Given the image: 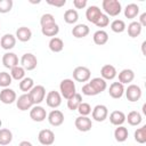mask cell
I'll list each match as a JSON object with an SVG mask.
<instances>
[{"label": "cell", "instance_id": "cell-1", "mask_svg": "<svg viewBox=\"0 0 146 146\" xmlns=\"http://www.w3.org/2000/svg\"><path fill=\"white\" fill-rule=\"evenodd\" d=\"M102 7L105 11V15L113 16V17L117 16L122 10L121 2L117 1V0H103Z\"/></svg>", "mask_w": 146, "mask_h": 146}, {"label": "cell", "instance_id": "cell-2", "mask_svg": "<svg viewBox=\"0 0 146 146\" xmlns=\"http://www.w3.org/2000/svg\"><path fill=\"white\" fill-rule=\"evenodd\" d=\"M59 91H60L62 97H64L65 99H68L73 95L76 94L75 83L73 82L72 79H64V80H62V82L59 84Z\"/></svg>", "mask_w": 146, "mask_h": 146}, {"label": "cell", "instance_id": "cell-3", "mask_svg": "<svg viewBox=\"0 0 146 146\" xmlns=\"http://www.w3.org/2000/svg\"><path fill=\"white\" fill-rule=\"evenodd\" d=\"M29 96L31 98V102L33 105H39L44 100L46 97V89L43 86H34L30 91H29Z\"/></svg>", "mask_w": 146, "mask_h": 146}, {"label": "cell", "instance_id": "cell-4", "mask_svg": "<svg viewBox=\"0 0 146 146\" xmlns=\"http://www.w3.org/2000/svg\"><path fill=\"white\" fill-rule=\"evenodd\" d=\"M91 72L86 66H78L73 70V79L78 82H87L90 80Z\"/></svg>", "mask_w": 146, "mask_h": 146}, {"label": "cell", "instance_id": "cell-5", "mask_svg": "<svg viewBox=\"0 0 146 146\" xmlns=\"http://www.w3.org/2000/svg\"><path fill=\"white\" fill-rule=\"evenodd\" d=\"M21 64H22V67L25 71H33L36 67V65H38V59H36V57L33 54L26 52V54H24L22 56Z\"/></svg>", "mask_w": 146, "mask_h": 146}, {"label": "cell", "instance_id": "cell-6", "mask_svg": "<svg viewBox=\"0 0 146 146\" xmlns=\"http://www.w3.org/2000/svg\"><path fill=\"white\" fill-rule=\"evenodd\" d=\"M38 140L43 146H50L55 141V133L50 129H43L39 132Z\"/></svg>", "mask_w": 146, "mask_h": 146}, {"label": "cell", "instance_id": "cell-7", "mask_svg": "<svg viewBox=\"0 0 146 146\" xmlns=\"http://www.w3.org/2000/svg\"><path fill=\"white\" fill-rule=\"evenodd\" d=\"M124 92H125L127 99L129 102H132V103L139 100L140 97H141V94H143L140 87L137 86V84H129L128 88L124 90Z\"/></svg>", "mask_w": 146, "mask_h": 146}, {"label": "cell", "instance_id": "cell-8", "mask_svg": "<svg viewBox=\"0 0 146 146\" xmlns=\"http://www.w3.org/2000/svg\"><path fill=\"white\" fill-rule=\"evenodd\" d=\"M91 114H92V119H94L95 121H97V122H103V121H105V120L107 119V116H108V110H107V107H106L105 105L99 104V105H96V106L94 107Z\"/></svg>", "mask_w": 146, "mask_h": 146}, {"label": "cell", "instance_id": "cell-9", "mask_svg": "<svg viewBox=\"0 0 146 146\" xmlns=\"http://www.w3.org/2000/svg\"><path fill=\"white\" fill-rule=\"evenodd\" d=\"M74 124H75V128L81 132H87V131L91 130V128H92L91 119L88 116H81L80 115L79 117L75 119Z\"/></svg>", "mask_w": 146, "mask_h": 146}, {"label": "cell", "instance_id": "cell-10", "mask_svg": "<svg viewBox=\"0 0 146 146\" xmlns=\"http://www.w3.org/2000/svg\"><path fill=\"white\" fill-rule=\"evenodd\" d=\"M46 103L49 107L51 108H57L60 104H62V96L58 91L56 90H51L47 94L46 96Z\"/></svg>", "mask_w": 146, "mask_h": 146}, {"label": "cell", "instance_id": "cell-11", "mask_svg": "<svg viewBox=\"0 0 146 146\" xmlns=\"http://www.w3.org/2000/svg\"><path fill=\"white\" fill-rule=\"evenodd\" d=\"M30 116L33 121L35 122H42L44 121V119L47 117V112L46 110L40 106V105H34L31 110H30Z\"/></svg>", "mask_w": 146, "mask_h": 146}, {"label": "cell", "instance_id": "cell-12", "mask_svg": "<svg viewBox=\"0 0 146 146\" xmlns=\"http://www.w3.org/2000/svg\"><path fill=\"white\" fill-rule=\"evenodd\" d=\"M17 99V96H16V92L10 89V88H3L1 91H0V102L3 103V104H13L14 102H16Z\"/></svg>", "mask_w": 146, "mask_h": 146}, {"label": "cell", "instance_id": "cell-13", "mask_svg": "<svg viewBox=\"0 0 146 146\" xmlns=\"http://www.w3.org/2000/svg\"><path fill=\"white\" fill-rule=\"evenodd\" d=\"M16 106L18 110L21 111H27V110H31L33 104L31 102V98L29 96V94H23L21 95L17 99H16Z\"/></svg>", "mask_w": 146, "mask_h": 146}, {"label": "cell", "instance_id": "cell-14", "mask_svg": "<svg viewBox=\"0 0 146 146\" xmlns=\"http://www.w3.org/2000/svg\"><path fill=\"white\" fill-rule=\"evenodd\" d=\"M48 121L54 127H59L64 122V114L59 110H52L48 114Z\"/></svg>", "mask_w": 146, "mask_h": 146}, {"label": "cell", "instance_id": "cell-15", "mask_svg": "<svg viewBox=\"0 0 146 146\" xmlns=\"http://www.w3.org/2000/svg\"><path fill=\"white\" fill-rule=\"evenodd\" d=\"M102 14L103 13H102L100 8L97 7V6H90L86 10V17H87L88 22H90L92 24H96V22L98 21V18L100 17Z\"/></svg>", "mask_w": 146, "mask_h": 146}, {"label": "cell", "instance_id": "cell-16", "mask_svg": "<svg viewBox=\"0 0 146 146\" xmlns=\"http://www.w3.org/2000/svg\"><path fill=\"white\" fill-rule=\"evenodd\" d=\"M108 94L114 99L121 98L123 96V94H124V87H123V84L120 83V82H113L110 86V88H108Z\"/></svg>", "mask_w": 146, "mask_h": 146}, {"label": "cell", "instance_id": "cell-17", "mask_svg": "<svg viewBox=\"0 0 146 146\" xmlns=\"http://www.w3.org/2000/svg\"><path fill=\"white\" fill-rule=\"evenodd\" d=\"M2 64L5 67L7 68H13L15 66L18 65V57L16 54L14 52H6L3 56H2Z\"/></svg>", "mask_w": 146, "mask_h": 146}, {"label": "cell", "instance_id": "cell-18", "mask_svg": "<svg viewBox=\"0 0 146 146\" xmlns=\"http://www.w3.org/2000/svg\"><path fill=\"white\" fill-rule=\"evenodd\" d=\"M16 44V36L10 34V33H7L5 35H2L1 40H0V46L2 49L5 50H10L15 47Z\"/></svg>", "mask_w": 146, "mask_h": 146}, {"label": "cell", "instance_id": "cell-19", "mask_svg": "<svg viewBox=\"0 0 146 146\" xmlns=\"http://www.w3.org/2000/svg\"><path fill=\"white\" fill-rule=\"evenodd\" d=\"M116 68L111 65V64H106L100 68V75L102 78L106 81V80H113L116 76Z\"/></svg>", "mask_w": 146, "mask_h": 146}, {"label": "cell", "instance_id": "cell-20", "mask_svg": "<svg viewBox=\"0 0 146 146\" xmlns=\"http://www.w3.org/2000/svg\"><path fill=\"white\" fill-rule=\"evenodd\" d=\"M110 122L113 125H122L125 122V114L122 111H113L110 114Z\"/></svg>", "mask_w": 146, "mask_h": 146}, {"label": "cell", "instance_id": "cell-21", "mask_svg": "<svg viewBox=\"0 0 146 146\" xmlns=\"http://www.w3.org/2000/svg\"><path fill=\"white\" fill-rule=\"evenodd\" d=\"M90 30L88 27V25L86 24H76L73 29H72V34L74 38H78V39H81V38H84L89 34Z\"/></svg>", "mask_w": 146, "mask_h": 146}, {"label": "cell", "instance_id": "cell-22", "mask_svg": "<svg viewBox=\"0 0 146 146\" xmlns=\"http://www.w3.org/2000/svg\"><path fill=\"white\" fill-rule=\"evenodd\" d=\"M133 79H135V73L130 68H124L119 73V82L122 84H128L132 82Z\"/></svg>", "mask_w": 146, "mask_h": 146}, {"label": "cell", "instance_id": "cell-23", "mask_svg": "<svg viewBox=\"0 0 146 146\" xmlns=\"http://www.w3.org/2000/svg\"><path fill=\"white\" fill-rule=\"evenodd\" d=\"M89 84L94 88V90L97 92V95L103 92L107 88V83H106V81L103 78H94V79L90 80Z\"/></svg>", "mask_w": 146, "mask_h": 146}, {"label": "cell", "instance_id": "cell-24", "mask_svg": "<svg viewBox=\"0 0 146 146\" xmlns=\"http://www.w3.org/2000/svg\"><path fill=\"white\" fill-rule=\"evenodd\" d=\"M16 39H18L22 42H26L32 38V31L26 26H21L16 31Z\"/></svg>", "mask_w": 146, "mask_h": 146}, {"label": "cell", "instance_id": "cell-25", "mask_svg": "<svg viewBox=\"0 0 146 146\" xmlns=\"http://www.w3.org/2000/svg\"><path fill=\"white\" fill-rule=\"evenodd\" d=\"M92 39H94V42H95L96 44L103 46V44H105V43L108 41V34H107V32L104 31V30H98V31H96V32L94 33Z\"/></svg>", "mask_w": 146, "mask_h": 146}, {"label": "cell", "instance_id": "cell-26", "mask_svg": "<svg viewBox=\"0 0 146 146\" xmlns=\"http://www.w3.org/2000/svg\"><path fill=\"white\" fill-rule=\"evenodd\" d=\"M41 32L46 36L55 38L59 32V26H58L57 23H54V24H50V25H47V26H42L41 27Z\"/></svg>", "mask_w": 146, "mask_h": 146}, {"label": "cell", "instance_id": "cell-27", "mask_svg": "<svg viewBox=\"0 0 146 146\" xmlns=\"http://www.w3.org/2000/svg\"><path fill=\"white\" fill-rule=\"evenodd\" d=\"M128 135H129L128 129H127L125 127H123V125H119V127L114 130V138H115V140L119 141V143L125 141V140L128 139Z\"/></svg>", "mask_w": 146, "mask_h": 146}, {"label": "cell", "instance_id": "cell-28", "mask_svg": "<svg viewBox=\"0 0 146 146\" xmlns=\"http://www.w3.org/2000/svg\"><path fill=\"white\" fill-rule=\"evenodd\" d=\"M125 120L128 121V123H129L130 125L136 127V125H139V124L141 123L143 117H141V114H140L139 112H137V111H131V112L128 114V116H125Z\"/></svg>", "mask_w": 146, "mask_h": 146}, {"label": "cell", "instance_id": "cell-29", "mask_svg": "<svg viewBox=\"0 0 146 146\" xmlns=\"http://www.w3.org/2000/svg\"><path fill=\"white\" fill-rule=\"evenodd\" d=\"M139 14V6L136 3H129L125 6L124 8V16L129 19H132L135 17H137V15Z\"/></svg>", "mask_w": 146, "mask_h": 146}, {"label": "cell", "instance_id": "cell-30", "mask_svg": "<svg viewBox=\"0 0 146 146\" xmlns=\"http://www.w3.org/2000/svg\"><path fill=\"white\" fill-rule=\"evenodd\" d=\"M64 48V42L60 38H51L50 41H49V49L52 51V52H60Z\"/></svg>", "mask_w": 146, "mask_h": 146}, {"label": "cell", "instance_id": "cell-31", "mask_svg": "<svg viewBox=\"0 0 146 146\" xmlns=\"http://www.w3.org/2000/svg\"><path fill=\"white\" fill-rule=\"evenodd\" d=\"M13 140V132L9 129H0V145L7 146Z\"/></svg>", "mask_w": 146, "mask_h": 146}, {"label": "cell", "instance_id": "cell-32", "mask_svg": "<svg viewBox=\"0 0 146 146\" xmlns=\"http://www.w3.org/2000/svg\"><path fill=\"white\" fill-rule=\"evenodd\" d=\"M81 103H82V96L76 92L71 98L67 99V107L71 111H75V110H78V107H79V105Z\"/></svg>", "mask_w": 146, "mask_h": 146}, {"label": "cell", "instance_id": "cell-33", "mask_svg": "<svg viewBox=\"0 0 146 146\" xmlns=\"http://www.w3.org/2000/svg\"><path fill=\"white\" fill-rule=\"evenodd\" d=\"M79 19V14L75 9H67L64 13V21L67 24H74Z\"/></svg>", "mask_w": 146, "mask_h": 146}, {"label": "cell", "instance_id": "cell-34", "mask_svg": "<svg viewBox=\"0 0 146 146\" xmlns=\"http://www.w3.org/2000/svg\"><path fill=\"white\" fill-rule=\"evenodd\" d=\"M141 30H143V27L138 22H131L128 25V34L131 38H137L141 33Z\"/></svg>", "mask_w": 146, "mask_h": 146}, {"label": "cell", "instance_id": "cell-35", "mask_svg": "<svg viewBox=\"0 0 146 146\" xmlns=\"http://www.w3.org/2000/svg\"><path fill=\"white\" fill-rule=\"evenodd\" d=\"M10 76L11 79L14 80H17V81H21L25 78V70L22 67V66H15L10 70Z\"/></svg>", "mask_w": 146, "mask_h": 146}, {"label": "cell", "instance_id": "cell-36", "mask_svg": "<svg viewBox=\"0 0 146 146\" xmlns=\"http://www.w3.org/2000/svg\"><path fill=\"white\" fill-rule=\"evenodd\" d=\"M34 87V81H33V79L32 78H24L23 80H21V82H19V89L22 90V91H24V92H27L29 94V91L32 89Z\"/></svg>", "mask_w": 146, "mask_h": 146}, {"label": "cell", "instance_id": "cell-37", "mask_svg": "<svg viewBox=\"0 0 146 146\" xmlns=\"http://www.w3.org/2000/svg\"><path fill=\"white\" fill-rule=\"evenodd\" d=\"M135 140L139 144H145L146 143V125H143L138 128L135 131Z\"/></svg>", "mask_w": 146, "mask_h": 146}, {"label": "cell", "instance_id": "cell-38", "mask_svg": "<svg viewBox=\"0 0 146 146\" xmlns=\"http://www.w3.org/2000/svg\"><path fill=\"white\" fill-rule=\"evenodd\" d=\"M125 23L122 19H114L111 23V30L115 33H122L125 30Z\"/></svg>", "mask_w": 146, "mask_h": 146}, {"label": "cell", "instance_id": "cell-39", "mask_svg": "<svg viewBox=\"0 0 146 146\" xmlns=\"http://www.w3.org/2000/svg\"><path fill=\"white\" fill-rule=\"evenodd\" d=\"M11 76L7 72H0V87L8 88L11 84Z\"/></svg>", "mask_w": 146, "mask_h": 146}, {"label": "cell", "instance_id": "cell-40", "mask_svg": "<svg viewBox=\"0 0 146 146\" xmlns=\"http://www.w3.org/2000/svg\"><path fill=\"white\" fill-rule=\"evenodd\" d=\"M56 23L55 22V17L54 15L51 14H43L40 18V24H41V27L42 26H47V25H50V24H54Z\"/></svg>", "mask_w": 146, "mask_h": 146}, {"label": "cell", "instance_id": "cell-41", "mask_svg": "<svg viewBox=\"0 0 146 146\" xmlns=\"http://www.w3.org/2000/svg\"><path fill=\"white\" fill-rule=\"evenodd\" d=\"M13 0H0V13L6 14L9 13L13 8Z\"/></svg>", "mask_w": 146, "mask_h": 146}, {"label": "cell", "instance_id": "cell-42", "mask_svg": "<svg viewBox=\"0 0 146 146\" xmlns=\"http://www.w3.org/2000/svg\"><path fill=\"white\" fill-rule=\"evenodd\" d=\"M78 112L80 113L81 116H88L91 113V106L88 103H81L78 107Z\"/></svg>", "mask_w": 146, "mask_h": 146}, {"label": "cell", "instance_id": "cell-43", "mask_svg": "<svg viewBox=\"0 0 146 146\" xmlns=\"http://www.w3.org/2000/svg\"><path fill=\"white\" fill-rule=\"evenodd\" d=\"M108 24H110V18H108V16L105 15V14H102L95 25L98 26V27H105V26H107Z\"/></svg>", "mask_w": 146, "mask_h": 146}, {"label": "cell", "instance_id": "cell-44", "mask_svg": "<svg viewBox=\"0 0 146 146\" xmlns=\"http://www.w3.org/2000/svg\"><path fill=\"white\" fill-rule=\"evenodd\" d=\"M82 94L86 95V96H96V95H97V92H96V91L94 90V88L89 84V82L86 83V84H83V87H82Z\"/></svg>", "mask_w": 146, "mask_h": 146}, {"label": "cell", "instance_id": "cell-45", "mask_svg": "<svg viewBox=\"0 0 146 146\" xmlns=\"http://www.w3.org/2000/svg\"><path fill=\"white\" fill-rule=\"evenodd\" d=\"M47 3L54 7H63L66 3V0H47Z\"/></svg>", "mask_w": 146, "mask_h": 146}, {"label": "cell", "instance_id": "cell-46", "mask_svg": "<svg viewBox=\"0 0 146 146\" xmlns=\"http://www.w3.org/2000/svg\"><path fill=\"white\" fill-rule=\"evenodd\" d=\"M73 6L76 9H83L87 6V0H73Z\"/></svg>", "mask_w": 146, "mask_h": 146}, {"label": "cell", "instance_id": "cell-47", "mask_svg": "<svg viewBox=\"0 0 146 146\" xmlns=\"http://www.w3.org/2000/svg\"><path fill=\"white\" fill-rule=\"evenodd\" d=\"M138 23L141 25V27L143 26H146V13H143L140 15V18H139V22Z\"/></svg>", "mask_w": 146, "mask_h": 146}, {"label": "cell", "instance_id": "cell-48", "mask_svg": "<svg viewBox=\"0 0 146 146\" xmlns=\"http://www.w3.org/2000/svg\"><path fill=\"white\" fill-rule=\"evenodd\" d=\"M18 146H33L30 141H27V140H23V141H21L19 143V145Z\"/></svg>", "mask_w": 146, "mask_h": 146}, {"label": "cell", "instance_id": "cell-49", "mask_svg": "<svg viewBox=\"0 0 146 146\" xmlns=\"http://www.w3.org/2000/svg\"><path fill=\"white\" fill-rule=\"evenodd\" d=\"M1 125H2V122H1V120H0V128H1Z\"/></svg>", "mask_w": 146, "mask_h": 146}]
</instances>
